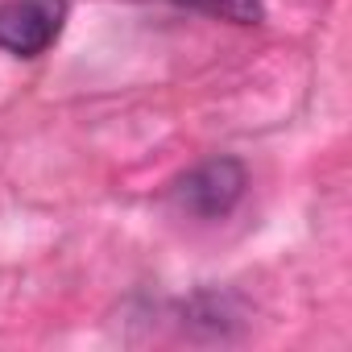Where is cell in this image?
Instances as JSON below:
<instances>
[{"mask_svg":"<svg viewBox=\"0 0 352 352\" xmlns=\"http://www.w3.org/2000/svg\"><path fill=\"white\" fill-rule=\"evenodd\" d=\"M245 195V166L236 157H208L174 183V199L199 220L228 216Z\"/></svg>","mask_w":352,"mask_h":352,"instance_id":"cell-1","label":"cell"},{"mask_svg":"<svg viewBox=\"0 0 352 352\" xmlns=\"http://www.w3.org/2000/svg\"><path fill=\"white\" fill-rule=\"evenodd\" d=\"M67 21V0H5L0 5V50L38 58L50 50Z\"/></svg>","mask_w":352,"mask_h":352,"instance_id":"cell-2","label":"cell"},{"mask_svg":"<svg viewBox=\"0 0 352 352\" xmlns=\"http://www.w3.org/2000/svg\"><path fill=\"white\" fill-rule=\"evenodd\" d=\"M179 5L208 9V13H220V17H236V21H253L257 17V0H179Z\"/></svg>","mask_w":352,"mask_h":352,"instance_id":"cell-3","label":"cell"}]
</instances>
